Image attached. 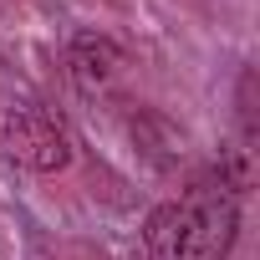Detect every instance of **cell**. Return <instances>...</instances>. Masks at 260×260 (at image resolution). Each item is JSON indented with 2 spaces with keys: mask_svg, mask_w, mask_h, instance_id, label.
<instances>
[{
  "mask_svg": "<svg viewBox=\"0 0 260 260\" xmlns=\"http://www.w3.org/2000/svg\"><path fill=\"white\" fill-rule=\"evenodd\" d=\"M67 67H72V82H77V92L97 97V92H107V87L122 77L127 56H122V51H117L107 36H77V41H72V56H67Z\"/></svg>",
  "mask_w": 260,
  "mask_h": 260,
  "instance_id": "3957f363",
  "label": "cell"
},
{
  "mask_svg": "<svg viewBox=\"0 0 260 260\" xmlns=\"http://www.w3.org/2000/svg\"><path fill=\"white\" fill-rule=\"evenodd\" d=\"M235 235H240V204L224 179L158 204L143 224L148 260H230Z\"/></svg>",
  "mask_w": 260,
  "mask_h": 260,
  "instance_id": "6da1fadb",
  "label": "cell"
},
{
  "mask_svg": "<svg viewBox=\"0 0 260 260\" xmlns=\"http://www.w3.org/2000/svg\"><path fill=\"white\" fill-rule=\"evenodd\" d=\"M0 153L11 164L31 169V174H61L72 164V143H67V127L56 122V112L26 102L11 107L0 117Z\"/></svg>",
  "mask_w": 260,
  "mask_h": 260,
  "instance_id": "7a4b0ae2",
  "label": "cell"
}]
</instances>
